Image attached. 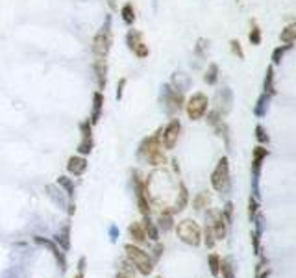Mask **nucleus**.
I'll return each instance as SVG.
<instances>
[{
  "mask_svg": "<svg viewBox=\"0 0 296 278\" xmlns=\"http://www.w3.org/2000/svg\"><path fill=\"white\" fill-rule=\"evenodd\" d=\"M206 241H207V247H213V237H211V226H206Z\"/></svg>",
  "mask_w": 296,
  "mask_h": 278,
  "instance_id": "34",
  "label": "nucleus"
},
{
  "mask_svg": "<svg viewBox=\"0 0 296 278\" xmlns=\"http://www.w3.org/2000/svg\"><path fill=\"white\" fill-rule=\"evenodd\" d=\"M139 158L150 165H163L167 158L163 154V145H161V137H159V130L150 137H145L143 143L139 145Z\"/></svg>",
  "mask_w": 296,
  "mask_h": 278,
  "instance_id": "1",
  "label": "nucleus"
},
{
  "mask_svg": "<svg viewBox=\"0 0 296 278\" xmlns=\"http://www.w3.org/2000/svg\"><path fill=\"white\" fill-rule=\"evenodd\" d=\"M130 236L135 243H145L146 241V232L141 223H132L130 224Z\"/></svg>",
  "mask_w": 296,
  "mask_h": 278,
  "instance_id": "19",
  "label": "nucleus"
},
{
  "mask_svg": "<svg viewBox=\"0 0 296 278\" xmlns=\"http://www.w3.org/2000/svg\"><path fill=\"white\" fill-rule=\"evenodd\" d=\"M217 80H218V65L217 63H209L206 74H204V82H206L207 85H215Z\"/></svg>",
  "mask_w": 296,
  "mask_h": 278,
  "instance_id": "22",
  "label": "nucleus"
},
{
  "mask_svg": "<svg viewBox=\"0 0 296 278\" xmlns=\"http://www.w3.org/2000/svg\"><path fill=\"white\" fill-rule=\"evenodd\" d=\"M80 265H82V267H80V272L76 274V278H84V260H82V263H80Z\"/></svg>",
  "mask_w": 296,
  "mask_h": 278,
  "instance_id": "35",
  "label": "nucleus"
},
{
  "mask_svg": "<svg viewBox=\"0 0 296 278\" xmlns=\"http://www.w3.org/2000/svg\"><path fill=\"white\" fill-rule=\"evenodd\" d=\"M176 232H178V236L183 243H187V245H200V226L194 221L191 219H185V221H181L178 226H176Z\"/></svg>",
  "mask_w": 296,
  "mask_h": 278,
  "instance_id": "5",
  "label": "nucleus"
},
{
  "mask_svg": "<svg viewBox=\"0 0 296 278\" xmlns=\"http://www.w3.org/2000/svg\"><path fill=\"white\" fill-rule=\"evenodd\" d=\"M91 124L89 121H84L80 124V130H82V141L78 145V152L80 154H89L93 151V133H91Z\"/></svg>",
  "mask_w": 296,
  "mask_h": 278,
  "instance_id": "10",
  "label": "nucleus"
},
{
  "mask_svg": "<svg viewBox=\"0 0 296 278\" xmlns=\"http://www.w3.org/2000/svg\"><path fill=\"white\" fill-rule=\"evenodd\" d=\"M279 41L283 43V45H289L292 47L296 41V23H290L289 26H285L281 34H279Z\"/></svg>",
  "mask_w": 296,
  "mask_h": 278,
  "instance_id": "15",
  "label": "nucleus"
},
{
  "mask_svg": "<svg viewBox=\"0 0 296 278\" xmlns=\"http://www.w3.org/2000/svg\"><path fill=\"white\" fill-rule=\"evenodd\" d=\"M217 104H224V113L230 111L231 104H233V95H231V91L228 87H224L222 91L217 93Z\"/></svg>",
  "mask_w": 296,
  "mask_h": 278,
  "instance_id": "17",
  "label": "nucleus"
},
{
  "mask_svg": "<svg viewBox=\"0 0 296 278\" xmlns=\"http://www.w3.org/2000/svg\"><path fill=\"white\" fill-rule=\"evenodd\" d=\"M126 252H128V258H130V261H132L133 265L139 269L141 274H148V272H152V260H150V256H148L145 250H141V248L133 247V245H128Z\"/></svg>",
  "mask_w": 296,
  "mask_h": 278,
  "instance_id": "8",
  "label": "nucleus"
},
{
  "mask_svg": "<svg viewBox=\"0 0 296 278\" xmlns=\"http://www.w3.org/2000/svg\"><path fill=\"white\" fill-rule=\"evenodd\" d=\"M226 219L222 217V213H217L215 215V221H213V226H211V232H215V237L217 239H222L226 236Z\"/></svg>",
  "mask_w": 296,
  "mask_h": 278,
  "instance_id": "16",
  "label": "nucleus"
},
{
  "mask_svg": "<svg viewBox=\"0 0 296 278\" xmlns=\"http://www.w3.org/2000/svg\"><path fill=\"white\" fill-rule=\"evenodd\" d=\"M108 2H109V6L113 8V10H117V4H115V0H108Z\"/></svg>",
  "mask_w": 296,
  "mask_h": 278,
  "instance_id": "36",
  "label": "nucleus"
},
{
  "mask_svg": "<svg viewBox=\"0 0 296 278\" xmlns=\"http://www.w3.org/2000/svg\"><path fill=\"white\" fill-rule=\"evenodd\" d=\"M211 186L217 189V191H220V193L228 191V188H230V165H228V158L226 156L218 160L217 167L213 171Z\"/></svg>",
  "mask_w": 296,
  "mask_h": 278,
  "instance_id": "4",
  "label": "nucleus"
},
{
  "mask_svg": "<svg viewBox=\"0 0 296 278\" xmlns=\"http://www.w3.org/2000/svg\"><path fill=\"white\" fill-rule=\"evenodd\" d=\"M248 39H250L252 45H259L261 43V30H259V26H257L255 21L250 23V34H248Z\"/></svg>",
  "mask_w": 296,
  "mask_h": 278,
  "instance_id": "23",
  "label": "nucleus"
},
{
  "mask_svg": "<svg viewBox=\"0 0 296 278\" xmlns=\"http://www.w3.org/2000/svg\"><path fill=\"white\" fill-rule=\"evenodd\" d=\"M218 267H222L224 276H226V278H233V271H231V263H230V260H220Z\"/></svg>",
  "mask_w": 296,
  "mask_h": 278,
  "instance_id": "29",
  "label": "nucleus"
},
{
  "mask_svg": "<svg viewBox=\"0 0 296 278\" xmlns=\"http://www.w3.org/2000/svg\"><path fill=\"white\" fill-rule=\"evenodd\" d=\"M207 108H209V98L204 93H194L193 97H189V100L185 102V111H187L191 121L202 119L207 113Z\"/></svg>",
  "mask_w": 296,
  "mask_h": 278,
  "instance_id": "3",
  "label": "nucleus"
},
{
  "mask_svg": "<svg viewBox=\"0 0 296 278\" xmlns=\"http://www.w3.org/2000/svg\"><path fill=\"white\" fill-rule=\"evenodd\" d=\"M102 108H104V95L102 91H95L93 95V111H91V124H97L102 117Z\"/></svg>",
  "mask_w": 296,
  "mask_h": 278,
  "instance_id": "11",
  "label": "nucleus"
},
{
  "mask_svg": "<svg viewBox=\"0 0 296 278\" xmlns=\"http://www.w3.org/2000/svg\"><path fill=\"white\" fill-rule=\"evenodd\" d=\"M268 156V151L263 149V147H255L254 149V158H252V173H254V178L257 182V176H259V169H261V164H263V160Z\"/></svg>",
  "mask_w": 296,
  "mask_h": 278,
  "instance_id": "14",
  "label": "nucleus"
},
{
  "mask_svg": "<svg viewBox=\"0 0 296 278\" xmlns=\"http://www.w3.org/2000/svg\"><path fill=\"white\" fill-rule=\"evenodd\" d=\"M207 202V197L204 193H200L196 199H194V206H196V210H202V206Z\"/></svg>",
  "mask_w": 296,
  "mask_h": 278,
  "instance_id": "33",
  "label": "nucleus"
},
{
  "mask_svg": "<svg viewBox=\"0 0 296 278\" xmlns=\"http://www.w3.org/2000/svg\"><path fill=\"white\" fill-rule=\"evenodd\" d=\"M263 93H268L270 97L276 95V89H274V65L266 67V74H265V82H263Z\"/></svg>",
  "mask_w": 296,
  "mask_h": 278,
  "instance_id": "18",
  "label": "nucleus"
},
{
  "mask_svg": "<svg viewBox=\"0 0 296 278\" xmlns=\"http://www.w3.org/2000/svg\"><path fill=\"white\" fill-rule=\"evenodd\" d=\"M255 137H257L259 143H268V133L265 132V128L261 126V124L255 126Z\"/></svg>",
  "mask_w": 296,
  "mask_h": 278,
  "instance_id": "28",
  "label": "nucleus"
},
{
  "mask_svg": "<svg viewBox=\"0 0 296 278\" xmlns=\"http://www.w3.org/2000/svg\"><path fill=\"white\" fill-rule=\"evenodd\" d=\"M161 89H163V104H165V108H167V111H169L170 115L178 113V111L183 108V93L174 89L170 84L163 85Z\"/></svg>",
  "mask_w": 296,
  "mask_h": 278,
  "instance_id": "7",
  "label": "nucleus"
},
{
  "mask_svg": "<svg viewBox=\"0 0 296 278\" xmlns=\"http://www.w3.org/2000/svg\"><path fill=\"white\" fill-rule=\"evenodd\" d=\"M124 85H126V78H121V80H119V84H117V93H115L117 100H121V98H122V93H124Z\"/></svg>",
  "mask_w": 296,
  "mask_h": 278,
  "instance_id": "32",
  "label": "nucleus"
},
{
  "mask_svg": "<svg viewBox=\"0 0 296 278\" xmlns=\"http://www.w3.org/2000/svg\"><path fill=\"white\" fill-rule=\"evenodd\" d=\"M117 278H128V276H124V274H119V276H117Z\"/></svg>",
  "mask_w": 296,
  "mask_h": 278,
  "instance_id": "37",
  "label": "nucleus"
},
{
  "mask_svg": "<svg viewBox=\"0 0 296 278\" xmlns=\"http://www.w3.org/2000/svg\"><path fill=\"white\" fill-rule=\"evenodd\" d=\"M290 49H292V47H289V45H281L278 49H274V52H272V65H279L281 60H283L285 52Z\"/></svg>",
  "mask_w": 296,
  "mask_h": 278,
  "instance_id": "24",
  "label": "nucleus"
},
{
  "mask_svg": "<svg viewBox=\"0 0 296 278\" xmlns=\"http://www.w3.org/2000/svg\"><path fill=\"white\" fill-rule=\"evenodd\" d=\"M126 43H128V49L132 50L133 54L137 56V58H148L150 54V49H148V45L143 41V34L139 30H130L126 34Z\"/></svg>",
  "mask_w": 296,
  "mask_h": 278,
  "instance_id": "9",
  "label": "nucleus"
},
{
  "mask_svg": "<svg viewBox=\"0 0 296 278\" xmlns=\"http://www.w3.org/2000/svg\"><path fill=\"white\" fill-rule=\"evenodd\" d=\"M58 184H60V186H63V188L67 189V193H69V197H73V193H74V186H73V182H71V178H67V176H60V180H58Z\"/></svg>",
  "mask_w": 296,
  "mask_h": 278,
  "instance_id": "26",
  "label": "nucleus"
},
{
  "mask_svg": "<svg viewBox=\"0 0 296 278\" xmlns=\"http://www.w3.org/2000/svg\"><path fill=\"white\" fill-rule=\"evenodd\" d=\"M67 169H69V173L74 176H80L84 175L85 169H87V160L82 156H73L69 158V164H67Z\"/></svg>",
  "mask_w": 296,
  "mask_h": 278,
  "instance_id": "12",
  "label": "nucleus"
},
{
  "mask_svg": "<svg viewBox=\"0 0 296 278\" xmlns=\"http://www.w3.org/2000/svg\"><path fill=\"white\" fill-rule=\"evenodd\" d=\"M181 132V122L180 119H170V122L165 128H159V137H161V145L167 151H172L180 139Z\"/></svg>",
  "mask_w": 296,
  "mask_h": 278,
  "instance_id": "6",
  "label": "nucleus"
},
{
  "mask_svg": "<svg viewBox=\"0 0 296 278\" xmlns=\"http://www.w3.org/2000/svg\"><path fill=\"white\" fill-rule=\"evenodd\" d=\"M270 95L268 93H263L259 98H257V104L254 106V113L257 115V117H263V115L266 113V109H268V102H270Z\"/></svg>",
  "mask_w": 296,
  "mask_h": 278,
  "instance_id": "20",
  "label": "nucleus"
},
{
  "mask_svg": "<svg viewBox=\"0 0 296 278\" xmlns=\"http://www.w3.org/2000/svg\"><path fill=\"white\" fill-rule=\"evenodd\" d=\"M187 199H189V195H187V188L183 186V184H180V199L176 200V212H180V210H183V206L187 204Z\"/></svg>",
  "mask_w": 296,
  "mask_h": 278,
  "instance_id": "25",
  "label": "nucleus"
},
{
  "mask_svg": "<svg viewBox=\"0 0 296 278\" xmlns=\"http://www.w3.org/2000/svg\"><path fill=\"white\" fill-rule=\"evenodd\" d=\"M121 15H122V21H124V25L132 26L135 23V10H133V4L132 2H128L124 6L121 8Z\"/></svg>",
  "mask_w": 296,
  "mask_h": 278,
  "instance_id": "21",
  "label": "nucleus"
},
{
  "mask_svg": "<svg viewBox=\"0 0 296 278\" xmlns=\"http://www.w3.org/2000/svg\"><path fill=\"white\" fill-rule=\"evenodd\" d=\"M95 71H97L98 91H104L106 89V82H108V65H106V60H104V58H97Z\"/></svg>",
  "mask_w": 296,
  "mask_h": 278,
  "instance_id": "13",
  "label": "nucleus"
},
{
  "mask_svg": "<svg viewBox=\"0 0 296 278\" xmlns=\"http://www.w3.org/2000/svg\"><path fill=\"white\" fill-rule=\"evenodd\" d=\"M111 43H113V37H111V17L106 19V25L97 32V36L93 39V52L97 54V58H104L109 54L111 50Z\"/></svg>",
  "mask_w": 296,
  "mask_h": 278,
  "instance_id": "2",
  "label": "nucleus"
},
{
  "mask_svg": "<svg viewBox=\"0 0 296 278\" xmlns=\"http://www.w3.org/2000/svg\"><path fill=\"white\" fill-rule=\"evenodd\" d=\"M218 263H220V258H218L217 254H211V256H209V265H211L213 274H217L218 272Z\"/></svg>",
  "mask_w": 296,
  "mask_h": 278,
  "instance_id": "31",
  "label": "nucleus"
},
{
  "mask_svg": "<svg viewBox=\"0 0 296 278\" xmlns=\"http://www.w3.org/2000/svg\"><path fill=\"white\" fill-rule=\"evenodd\" d=\"M230 47H231V52H233V54H235L239 60H242V58H244V52H242V47H241V43H239V39H231Z\"/></svg>",
  "mask_w": 296,
  "mask_h": 278,
  "instance_id": "27",
  "label": "nucleus"
},
{
  "mask_svg": "<svg viewBox=\"0 0 296 278\" xmlns=\"http://www.w3.org/2000/svg\"><path fill=\"white\" fill-rule=\"evenodd\" d=\"M255 212H257V200L254 197H250V200H248V215H250V219L255 217Z\"/></svg>",
  "mask_w": 296,
  "mask_h": 278,
  "instance_id": "30",
  "label": "nucleus"
}]
</instances>
